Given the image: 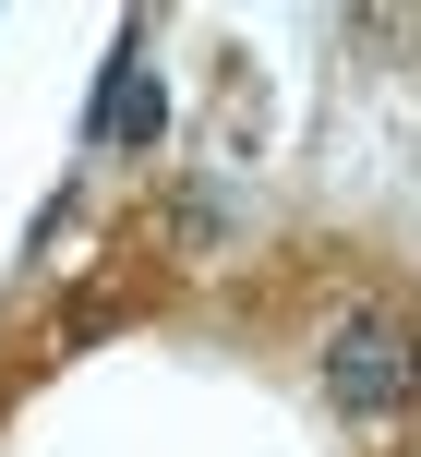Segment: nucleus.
<instances>
[{
    "label": "nucleus",
    "mask_w": 421,
    "mask_h": 457,
    "mask_svg": "<svg viewBox=\"0 0 421 457\" xmlns=\"http://www.w3.org/2000/svg\"><path fill=\"white\" fill-rule=\"evenodd\" d=\"M409 386H421V349H409V325L398 313H350L326 337V397L350 421H385V410H409Z\"/></svg>",
    "instance_id": "f257e3e1"
},
{
    "label": "nucleus",
    "mask_w": 421,
    "mask_h": 457,
    "mask_svg": "<svg viewBox=\"0 0 421 457\" xmlns=\"http://www.w3.org/2000/svg\"><path fill=\"white\" fill-rule=\"evenodd\" d=\"M109 133H120V145H144V133H157V85H144V61H120V96H109Z\"/></svg>",
    "instance_id": "f03ea898"
}]
</instances>
